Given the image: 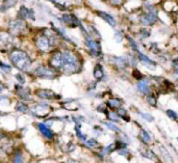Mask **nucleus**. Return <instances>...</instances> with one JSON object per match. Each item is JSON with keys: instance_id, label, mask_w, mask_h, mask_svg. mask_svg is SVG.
<instances>
[{"instance_id": "f257e3e1", "label": "nucleus", "mask_w": 178, "mask_h": 163, "mask_svg": "<svg viewBox=\"0 0 178 163\" xmlns=\"http://www.w3.org/2000/svg\"><path fill=\"white\" fill-rule=\"evenodd\" d=\"M10 59L18 70L23 72L28 71L31 67V63H32L28 54L26 52L20 50V49H15L11 52Z\"/></svg>"}, {"instance_id": "f03ea898", "label": "nucleus", "mask_w": 178, "mask_h": 163, "mask_svg": "<svg viewBox=\"0 0 178 163\" xmlns=\"http://www.w3.org/2000/svg\"><path fill=\"white\" fill-rule=\"evenodd\" d=\"M80 62L78 57L72 51L63 52V67L62 71L66 74H73L79 70Z\"/></svg>"}, {"instance_id": "7ed1b4c3", "label": "nucleus", "mask_w": 178, "mask_h": 163, "mask_svg": "<svg viewBox=\"0 0 178 163\" xmlns=\"http://www.w3.org/2000/svg\"><path fill=\"white\" fill-rule=\"evenodd\" d=\"M56 44V35H49L48 32L43 33V35H38L35 38V45H37L38 49L43 53H47V52L51 51L52 47Z\"/></svg>"}, {"instance_id": "20e7f679", "label": "nucleus", "mask_w": 178, "mask_h": 163, "mask_svg": "<svg viewBox=\"0 0 178 163\" xmlns=\"http://www.w3.org/2000/svg\"><path fill=\"white\" fill-rule=\"evenodd\" d=\"M35 75L43 79H53L56 77V71L49 65H41L35 69Z\"/></svg>"}, {"instance_id": "39448f33", "label": "nucleus", "mask_w": 178, "mask_h": 163, "mask_svg": "<svg viewBox=\"0 0 178 163\" xmlns=\"http://www.w3.org/2000/svg\"><path fill=\"white\" fill-rule=\"evenodd\" d=\"M30 110L38 117H45L50 111V107L45 103H37L30 108Z\"/></svg>"}, {"instance_id": "423d86ee", "label": "nucleus", "mask_w": 178, "mask_h": 163, "mask_svg": "<svg viewBox=\"0 0 178 163\" xmlns=\"http://www.w3.org/2000/svg\"><path fill=\"white\" fill-rule=\"evenodd\" d=\"M49 67L54 70H62L63 67V52L56 51L51 55L49 59Z\"/></svg>"}, {"instance_id": "0eeeda50", "label": "nucleus", "mask_w": 178, "mask_h": 163, "mask_svg": "<svg viewBox=\"0 0 178 163\" xmlns=\"http://www.w3.org/2000/svg\"><path fill=\"white\" fill-rule=\"evenodd\" d=\"M8 26H10V30L16 35L23 33L26 28L25 23L22 20H13V21L10 22Z\"/></svg>"}, {"instance_id": "6e6552de", "label": "nucleus", "mask_w": 178, "mask_h": 163, "mask_svg": "<svg viewBox=\"0 0 178 163\" xmlns=\"http://www.w3.org/2000/svg\"><path fill=\"white\" fill-rule=\"evenodd\" d=\"M15 89H16V92H17V96L19 97L21 100H23V102L30 100L31 94H30L29 88L23 87V86H21V85H16Z\"/></svg>"}, {"instance_id": "1a4fd4ad", "label": "nucleus", "mask_w": 178, "mask_h": 163, "mask_svg": "<svg viewBox=\"0 0 178 163\" xmlns=\"http://www.w3.org/2000/svg\"><path fill=\"white\" fill-rule=\"evenodd\" d=\"M38 128H39L40 132L42 133V135L45 138L50 139V140L53 139V137H54V133H53V131L51 130L48 126H46L44 123H39L38 124Z\"/></svg>"}, {"instance_id": "9d476101", "label": "nucleus", "mask_w": 178, "mask_h": 163, "mask_svg": "<svg viewBox=\"0 0 178 163\" xmlns=\"http://www.w3.org/2000/svg\"><path fill=\"white\" fill-rule=\"evenodd\" d=\"M37 96L42 99H46V100H52V99L57 98V95L54 94L52 90L49 89H39L37 90Z\"/></svg>"}, {"instance_id": "9b49d317", "label": "nucleus", "mask_w": 178, "mask_h": 163, "mask_svg": "<svg viewBox=\"0 0 178 163\" xmlns=\"http://www.w3.org/2000/svg\"><path fill=\"white\" fill-rule=\"evenodd\" d=\"M155 21H156V15L153 12L146 14V15H144L143 17L141 18V22L143 25H151V24H153Z\"/></svg>"}, {"instance_id": "f8f14e48", "label": "nucleus", "mask_w": 178, "mask_h": 163, "mask_svg": "<svg viewBox=\"0 0 178 163\" xmlns=\"http://www.w3.org/2000/svg\"><path fill=\"white\" fill-rule=\"evenodd\" d=\"M87 45L94 54H98L100 52V45L96 41L92 40L90 38H87Z\"/></svg>"}, {"instance_id": "ddd939ff", "label": "nucleus", "mask_w": 178, "mask_h": 163, "mask_svg": "<svg viewBox=\"0 0 178 163\" xmlns=\"http://www.w3.org/2000/svg\"><path fill=\"white\" fill-rule=\"evenodd\" d=\"M20 15L22 16L23 19H26V18H29V19L35 20V15H33V12L28 8H26L25 6H22L21 10H20Z\"/></svg>"}, {"instance_id": "4468645a", "label": "nucleus", "mask_w": 178, "mask_h": 163, "mask_svg": "<svg viewBox=\"0 0 178 163\" xmlns=\"http://www.w3.org/2000/svg\"><path fill=\"white\" fill-rule=\"evenodd\" d=\"M63 19H64L65 23H67V24H68V25H70V26H76L77 24H79L78 20L76 19L75 17L71 16V15H64Z\"/></svg>"}, {"instance_id": "2eb2a0df", "label": "nucleus", "mask_w": 178, "mask_h": 163, "mask_svg": "<svg viewBox=\"0 0 178 163\" xmlns=\"http://www.w3.org/2000/svg\"><path fill=\"white\" fill-rule=\"evenodd\" d=\"M98 15L100 16V17L102 18V19L104 20V21H106L110 26L114 27L115 25H116V21H115V19H114V18H112L110 15H109V14L102 13V12H98Z\"/></svg>"}, {"instance_id": "dca6fc26", "label": "nucleus", "mask_w": 178, "mask_h": 163, "mask_svg": "<svg viewBox=\"0 0 178 163\" xmlns=\"http://www.w3.org/2000/svg\"><path fill=\"white\" fill-rule=\"evenodd\" d=\"M15 108H16V110H17V111L21 112V113H25V112H27L28 110H29V108H28L27 104L24 103L23 101L18 102V103L16 104Z\"/></svg>"}, {"instance_id": "f3484780", "label": "nucleus", "mask_w": 178, "mask_h": 163, "mask_svg": "<svg viewBox=\"0 0 178 163\" xmlns=\"http://www.w3.org/2000/svg\"><path fill=\"white\" fill-rule=\"evenodd\" d=\"M137 88L143 94H150V87L146 81H141V82L137 83Z\"/></svg>"}, {"instance_id": "a211bd4d", "label": "nucleus", "mask_w": 178, "mask_h": 163, "mask_svg": "<svg viewBox=\"0 0 178 163\" xmlns=\"http://www.w3.org/2000/svg\"><path fill=\"white\" fill-rule=\"evenodd\" d=\"M103 70L102 68H101L100 65H97L95 67V69H94V77L97 79V80H101V79L103 78Z\"/></svg>"}, {"instance_id": "6ab92c4d", "label": "nucleus", "mask_w": 178, "mask_h": 163, "mask_svg": "<svg viewBox=\"0 0 178 163\" xmlns=\"http://www.w3.org/2000/svg\"><path fill=\"white\" fill-rule=\"evenodd\" d=\"M12 163H24L23 155H22L21 152H16L14 157H13V162Z\"/></svg>"}, {"instance_id": "aec40b11", "label": "nucleus", "mask_w": 178, "mask_h": 163, "mask_svg": "<svg viewBox=\"0 0 178 163\" xmlns=\"http://www.w3.org/2000/svg\"><path fill=\"white\" fill-rule=\"evenodd\" d=\"M139 58H140V59H141L144 63H147V65H155V63L150 59V58H148L147 56L144 55V54H142V53H139Z\"/></svg>"}, {"instance_id": "412c9836", "label": "nucleus", "mask_w": 178, "mask_h": 163, "mask_svg": "<svg viewBox=\"0 0 178 163\" xmlns=\"http://www.w3.org/2000/svg\"><path fill=\"white\" fill-rule=\"evenodd\" d=\"M109 104L112 108H119L121 105V102L119 100H117V99H110L109 101Z\"/></svg>"}, {"instance_id": "4be33fe9", "label": "nucleus", "mask_w": 178, "mask_h": 163, "mask_svg": "<svg viewBox=\"0 0 178 163\" xmlns=\"http://www.w3.org/2000/svg\"><path fill=\"white\" fill-rule=\"evenodd\" d=\"M145 156L147 158H149L150 160H155V161H156V156H155V154L153 153L152 151L147 150V151H146V153H145Z\"/></svg>"}, {"instance_id": "5701e85b", "label": "nucleus", "mask_w": 178, "mask_h": 163, "mask_svg": "<svg viewBox=\"0 0 178 163\" xmlns=\"http://www.w3.org/2000/svg\"><path fill=\"white\" fill-rule=\"evenodd\" d=\"M142 138H143L144 142H146V143H148V142H150V136L149 134H148L147 132H146L145 130H142Z\"/></svg>"}, {"instance_id": "b1692460", "label": "nucleus", "mask_w": 178, "mask_h": 163, "mask_svg": "<svg viewBox=\"0 0 178 163\" xmlns=\"http://www.w3.org/2000/svg\"><path fill=\"white\" fill-rule=\"evenodd\" d=\"M104 125L106 126L109 129H110V130L116 131V132H120V129H119L116 125H114L112 123H104Z\"/></svg>"}, {"instance_id": "393cba45", "label": "nucleus", "mask_w": 178, "mask_h": 163, "mask_svg": "<svg viewBox=\"0 0 178 163\" xmlns=\"http://www.w3.org/2000/svg\"><path fill=\"white\" fill-rule=\"evenodd\" d=\"M0 68H1V69L3 70V71L5 72V73H10L11 70H12V68H11L10 65H6V63L1 62H0Z\"/></svg>"}, {"instance_id": "a878e982", "label": "nucleus", "mask_w": 178, "mask_h": 163, "mask_svg": "<svg viewBox=\"0 0 178 163\" xmlns=\"http://www.w3.org/2000/svg\"><path fill=\"white\" fill-rule=\"evenodd\" d=\"M15 78L17 79V81L20 83V84H24L25 83V79H24V77L21 75V74H16Z\"/></svg>"}, {"instance_id": "bb28decb", "label": "nucleus", "mask_w": 178, "mask_h": 163, "mask_svg": "<svg viewBox=\"0 0 178 163\" xmlns=\"http://www.w3.org/2000/svg\"><path fill=\"white\" fill-rule=\"evenodd\" d=\"M87 146H91V148H96V146H98V142L96 141L95 139H90L87 141Z\"/></svg>"}, {"instance_id": "cd10ccee", "label": "nucleus", "mask_w": 178, "mask_h": 163, "mask_svg": "<svg viewBox=\"0 0 178 163\" xmlns=\"http://www.w3.org/2000/svg\"><path fill=\"white\" fill-rule=\"evenodd\" d=\"M167 114L169 115V116L171 117V119H177V114H176V112H174L173 110H167Z\"/></svg>"}, {"instance_id": "c85d7f7f", "label": "nucleus", "mask_w": 178, "mask_h": 163, "mask_svg": "<svg viewBox=\"0 0 178 163\" xmlns=\"http://www.w3.org/2000/svg\"><path fill=\"white\" fill-rule=\"evenodd\" d=\"M141 114H142V116H143V119H145L146 121H148V122L153 121V117L151 116L150 114H148V113H141Z\"/></svg>"}, {"instance_id": "c756f323", "label": "nucleus", "mask_w": 178, "mask_h": 163, "mask_svg": "<svg viewBox=\"0 0 178 163\" xmlns=\"http://www.w3.org/2000/svg\"><path fill=\"white\" fill-rule=\"evenodd\" d=\"M148 102H149V104L150 105H152V106L156 105V100H155V98L154 97H152V96L148 97Z\"/></svg>"}, {"instance_id": "7c9ffc66", "label": "nucleus", "mask_w": 178, "mask_h": 163, "mask_svg": "<svg viewBox=\"0 0 178 163\" xmlns=\"http://www.w3.org/2000/svg\"><path fill=\"white\" fill-rule=\"evenodd\" d=\"M112 121H115V122H119V117H118V115L116 114L115 112H112L110 113V117H109Z\"/></svg>"}, {"instance_id": "2f4dec72", "label": "nucleus", "mask_w": 178, "mask_h": 163, "mask_svg": "<svg viewBox=\"0 0 178 163\" xmlns=\"http://www.w3.org/2000/svg\"><path fill=\"white\" fill-rule=\"evenodd\" d=\"M128 40H129L130 44H131V46L134 47V50H137V46H136V44H134V41H132L130 38H128Z\"/></svg>"}, {"instance_id": "473e14b6", "label": "nucleus", "mask_w": 178, "mask_h": 163, "mask_svg": "<svg viewBox=\"0 0 178 163\" xmlns=\"http://www.w3.org/2000/svg\"><path fill=\"white\" fill-rule=\"evenodd\" d=\"M122 1L123 0H112V3H115V4H121L122 3Z\"/></svg>"}, {"instance_id": "72a5a7b5", "label": "nucleus", "mask_w": 178, "mask_h": 163, "mask_svg": "<svg viewBox=\"0 0 178 163\" xmlns=\"http://www.w3.org/2000/svg\"><path fill=\"white\" fill-rule=\"evenodd\" d=\"M4 88H5V86H4V85L2 84V83H0V94H1V92H3Z\"/></svg>"}, {"instance_id": "f704fd0d", "label": "nucleus", "mask_w": 178, "mask_h": 163, "mask_svg": "<svg viewBox=\"0 0 178 163\" xmlns=\"http://www.w3.org/2000/svg\"><path fill=\"white\" fill-rule=\"evenodd\" d=\"M174 65H178V59L174 60Z\"/></svg>"}, {"instance_id": "c9c22d12", "label": "nucleus", "mask_w": 178, "mask_h": 163, "mask_svg": "<svg viewBox=\"0 0 178 163\" xmlns=\"http://www.w3.org/2000/svg\"><path fill=\"white\" fill-rule=\"evenodd\" d=\"M176 73H177V74H178V69H177V70H176Z\"/></svg>"}]
</instances>
